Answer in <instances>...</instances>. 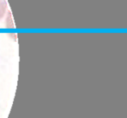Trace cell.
<instances>
[{
    "label": "cell",
    "instance_id": "1",
    "mask_svg": "<svg viewBox=\"0 0 127 118\" xmlns=\"http://www.w3.org/2000/svg\"><path fill=\"white\" fill-rule=\"evenodd\" d=\"M7 10V3L6 0H0V19L4 18Z\"/></svg>",
    "mask_w": 127,
    "mask_h": 118
}]
</instances>
